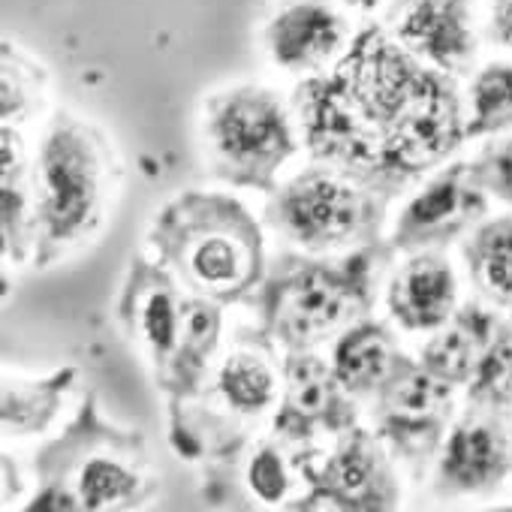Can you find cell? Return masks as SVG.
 Masks as SVG:
<instances>
[{
    "instance_id": "1",
    "label": "cell",
    "mask_w": 512,
    "mask_h": 512,
    "mask_svg": "<svg viewBox=\"0 0 512 512\" xmlns=\"http://www.w3.org/2000/svg\"><path fill=\"white\" fill-rule=\"evenodd\" d=\"M311 91V142L347 169L410 175L446 157L461 136L452 91L377 31L362 34L338 76Z\"/></svg>"
},
{
    "instance_id": "2",
    "label": "cell",
    "mask_w": 512,
    "mask_h": 512,
    "mask_svg": "<svg viewBox=\"0 0 512 512\" xmlns=\"http://www.w3.org/2000/svg\"><path fill=\"white\" fill-rule=\"evenodd\" d=\"M154 241L181 278L211 299H238L260 278V232L232 199L187 196L175 202Z\"/></svg>"
},
{
    "instance_id": "3",
    "label": "cell",
    "mask_w": 512,
    "mask_h": 512,
    "mask_svg": "<svg viewBox=\"0 0 512 512\" xmlns=\"http://www.w3.org/2000/svg\"><path fill=\"white\" fill-rule=\"evenodd\" d=\"M109 187V151L79 121L58 115L40 151L43 247L64 250L94 229Z\"/></svg>"
},
{
    "instance_id": "4",
    "label": "cell",
    "mask_w": 512,
    "mask_h": 512,
    "mask_svg": "<svg viewBox=\"0 0 512 512\" xmlns=\"http://www.w3.org/2000/svg\"><path fill=\"white\" fill-rule=\"evenodd\" d=\"M211 151L226 178L269 187L272 172L293 154V133L278 100L263 88H238L211 103Z\"/></svg>"
},
{
    "instance_id": "5",
    "label": "cell",
    "mask_w": 512,
    "mask_h": 512,
    "mask_svg": "<svg viewBox=\"0 0 512 512\" xmlns=\"http://www.w3.org/2000/svg\"><path fill=\"white\" fill-rule=\"evenodd\" d=\"M359 305V284L350 275L308 266L275 281L269 293V326L284 344L302 350L347 323Z\"/></svg>"
},
{
    "instance_id": "6",
    "label": "cell",
    "mask_w": 512,
    "mask_h": 512,
    "mask_svg": "<svg viewBox=\"0 0 512 512\" xmlns=\"http://www.w3.org/2000/svg\"><path fill=\"white\" fill-rule=\"evenodd\" d=\"M275 226L308 250H329L359 238L371 223V202L332 175L296 178L272 208Z\"/></svg>"
},
{
    "instance_id": "7",
    "label": "cell",
    "mask_w": 512,
    "mask_h": 512,
    "mask_svg": "<svg viewBox=\"0 0 512 512\" xmlns=\"http://www.w3.org/2000/svg\"><path fill=\"white\" fill-rule=\"evenodd\" d=\"M449 416V386L428 368L395 362L383 383L380 425L404 452H422L434 443Z\"/></svg>"
},
{
    "instance_id": "8",
    "label": "cell",
    "mask_w": 512,
    "mask_h": 512,
    "mask_svg": "<svg viewBox=\"0 0 512 512\" xmlns=\"http://www.w3.org/2000/svg\"><path fill=\"white\" fill-rule=\"evenodd\" d=\"M344 22L317 0H296L266 28V46L278 67L305 73L323 67L344 46Z\"/></svg>"
},
{
    "instance_id": "9",
    "label": "cell",
    "mask_w": 512,
    "mask_h": 512,
    "mask_svg": "<svg viewBox=\"0 0 512 512\" xmlns=\"http://www.w3.org/2000/svg\"><path fill=\"white\" fill-rule=\"evenodd\" d=\"M398 40L443 70H458L473 52L467 0H404Z\"/></svg>"
},
{
    "instance_id": "10",
    "label": "cell",
    "mask_w": 512,
    "mask_h": 512,
    "mask_svg": "<svg viewBox=\"0 0 512 512\" xmlns=\"http://www.w3.org/2000/svg\"><path fill=\"white\" fill-rule=\"evenodd\" d=\"M509 470V446L503 431L485 419L461 422L443 452L440 476L452 491H479L503 479Z\"/></svg>"
},
{
    "instance_id": "11",
    "label": "cell",
    "mask_w": 512,
    "mask_h": 512,
    "mask_svg": "<svg viewBox=\"0 0 512 512\" xmlns=\"http://www.w3.org/2000/svg\"><path fill=\"white\" fill-rule=\"evenodd\" d=\"M455 305V278L440 256H416L392 281L389 308L404 329H437Z\"/></svg>"
},
{
    "instance_id": "12",
    "label": "cell",
    "mask_w": 512,
    "mask_h": 512,
    "mask_svg": "<svg viewBox=\"0 0 512 512\" xmlns=\"http://www.w3.org/2000/svg\"><path fill=\"white\" fill-rule=\"evenodd\" d=\"M323 488L332 500L350 509H383L395 500L392 476L380 452L356 434L344 443L323 470Z\"/></svg>"
},
{
    "instance_id": "13",
    "label": "cell",
    "mask_w": 512,
    "mask_h": 512,
    "mask_svg": "<svg viewBox=\"0 0 512 512\" xmlns=\"http://www.w3.org/2000/svg\"><path fill=\"white\" fill-rule=\"evenodd\" d=\"M473 208H479L476 193L470 190V184L461 181V172H449L410 202V208L404 211L395 229V244L413 247V244L443 238L464 217L476 214Z\"/></svg>"
},
{
    "instance_id": "14",
    "label": "cell",
    "mask_w": 512,
    "mask_h": 512,
    "mask_svg": "<svg viewBox=\"0 0 512 512\" xmlns=\"http://www.w3.org/2000/svg\"><path fill=\"white\" fill-rule=\"evenodd\" d=\"M181 317L184 308H178L175 293L166 278L148 275L130 281L127 290V320L130 329L139 335V341L151 350L157 362H166L172 353H178L181 341Z\"/></svg>"
},
{
    "instance_id": "15",
    "label": "cell",
    "mask_w": 512,
    "mask_h": 512,
    "mask_svg": "<svg viewBox=\"0 0 512 512\" xmlns=\"http://www.w3.org/2000/svg\"><path fill=\"white\" fill-rule=\"evenodd\" d=\"M392 368H395V359H392L389 335L374 323L350 329L335 347L332 374L347 392H371L383 386Z\"/></svg>"
},
{
    "instance_id": "16",
    "label": "cell",
    "mask_w": 512,
    "mask_h": 512,
    "mask_svg": "<svg viewBox=\"0 0 512 512\" xmlns=\"http://www.w3.org/2000/svg\"><path fill=\"white\" fill-rule=\"evenodd\" d=\"M335 374L326 371L320 359L296 356L287 371V407L281 416V425H314L329 422L335 425V413L341 410V398L335 392Z\"/></svg>"
},
{
    "instance_id": "17",
    "label": "cell",
    "mask_w": 512,
    "mask_h": 512,
    "mask_svg": "<svg viewBox=\"0 0 512 512\" xmlns=\"http://www.w3.org/2000/svg\"><path fill=\"white\" fill-rule=\"evenodd\" d=\"M488 332L491 320L482 311H467L452 323V329H446L425 347L422 365L446 383H461L479 365V353L488 344Z\"/></svg>"
},
{
    "instance_id": "18",
    "label": "cell",
    "mask_w": 512,
    "mask_h": 512,
    "mask_svg": "<svg viewBox=\"0 0 512 512\" xmlns=\"http://www.w3.org/2000/svg\"><path fill=\"white\" fill-rule=\"evenodd\" d=\"M79 509L133 506L145 494V476L115 455H91L76 470Z\"/></svg>"
},
{
    "instance_id": "19",
    "label": "cell",
    "mask_w": 512,
    "mask_h": 512,
    "mask_svg": "<svg viewBox=\"0 0 512 512\" xmlns=\"http://www.w3.org/2000/svg\"><path fill=\"white\" fill-rule=\"evenodd\" d=\"M73 371L55 374L40 383H7L4 386V425L13 434H28V431H43L49 419L58 413L61 395L70 386Z\"/></svg>"
},
{
    "instance_id": "20",
    "label": "cell",
    "mask_w": 512,
    "mask_h": 512,
    "mask_svg": "<svg viewBox=\"0 0 512 512\" xmlns=\"http://www.w3.org/2000/svg\"><path fill=\"white\" fill-rule=\"evenodd\" d=\"M220 392L238 413H263L275 401V374L253 353H235L220 368Z\"/></svg>"
},
{
    "instance_id": "21",
    "label": "cell",
    "mask_w": 512,
    "mask_h": 512,
    "mask_svg": "<svg viewBox=\"0 0 512 512\" xmlns=\"http://www.w3.org/2000/svg\"><path fill=\"white\" fill-rule=\"evenodd\" d=\"M476 281L497 299H512V223L488 226L470 247Z\"/></svg>"
},
{
    "instance_id": "22",
    "label": "cell",
    "mask_w": 512,
    "mask_h": 512,
    "mask_svg": "<svg viewBox=\"0 0 512 512\" xmlns=\"http://www.w3.org/2000/svg\"><path fill=\"white\" fill-rule=\"evenodd\" d=\"M512 124V67H488L473 85V124L467 133H494Z\"/></svg>"
},
{
    "instance_id": "23",
    "label": "cell",
    "mask_w": 512,
    "mask_h": 512,
    "mask_svg": "<svg viewBox=\"0 0 512 512\" xmlns=\"http://www.w3.org/2000/svg\"><path fill=\"white\" fill-rule=\"evenodd\" d=\"M473 398L482 404H509L512 401V341L491 347L479 365L473 380Z\"/></svg>"
},
{
    "instance_id": "24",
    "label": "cell",
    "mask_w": 512,
    "mask_h": 512,
    "mask_svg": "<svg viewBox=\"0 0 512 512\" xmlns=\"http://www.w3.org/2000/svg\"><path fill=\"white\" fill-rule=\"evenodd\" d=\"M220 329V314L205 305V302H190L184 305L181 317V341H178V356L190 365H199L205 353L214 347Z\"/></svg>"
},
{
    "instance_id": "25",
    "label": "cell",
    "mask_w": 512,
    "mask_h": 512,
    "mask_svg": "<svg viewBox=\"0 0 512 512\" xmlns=\"http://www.w3.org/2000/svg\"><path fill=\"white\" fill-rule=\"evenodd\" d=\"M247 482H250V491L260 500H266V503L284 500V494L290 488V476H287L284 458L275 449H260L250 458Z\"/></svg>"
},
{
    "instance_id": "26",
    "label": "cell",
    "mask_w": 512,
    "mask_h": 512,
    "mask_svg": "<svg viewBox=\"0 0 512 512\" xmlns=\"http://www.w3.org/2000/svg\"><path fill=\"white\" fill-rule=\"evenodd\" d=\"M488 181L497 193H503L506 199H512V145H506L503 151H497L491 157L488 166Z\"/></svg>"
},
{
    "instance_id": "27",
    "label": "cell",
    "mask_w": 512,
    "mask_h": 512,
    "mask_svg": "<svg viewBox=\"0 0 512 512\" xmlns=\"http://www.w3.org/2000/svg\"><path fill=\"white\" fill-rule=\"evenodd\" d=\"M491 37L512 49V0H491Z\"/></svg>"
},
{
    "instance_id": "28",
    "label": "cell",
    "mask_w": 512,
    "mask_h": 512,
    "mask_svg": "<svg viewBox=\"0 0 512 512\" xmlns=\"http://www.w3.org/2000/svg\"><path fill=\"white\" fill-rule=\"evenodd\" d=\"M350 7H359V10H377L383 4H389V0H347Z\"/></svg>"
}]
</instances>
